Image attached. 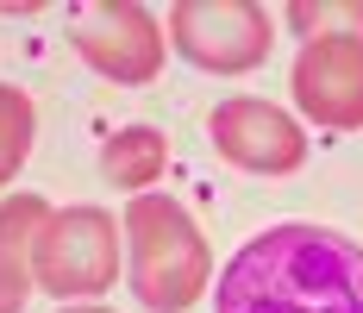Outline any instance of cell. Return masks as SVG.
Here are the masks:
<instances>
[{
	"label": "cell",
	"mask_w": 363,
	"mask_h": 313,
	"mask_svg": "<svg viewBox=\"0 0 363 313\" xmlns=\"http://www.w3.org/2000/svg\"><path fill=\"white\" fill-rule=\"evenodd\" d=\"M213 313H363V244L282 219L232 251L213 276Z\"/></svg>",
	"instance_id": "obj_1"
},
{
	"label": "cell",
	"mask_w": 363,
	"mask_h": 313,
	"mask_svg": "<svg viewBox=\"0 0 363 313\" xmlns=\"http://www.w3.org/2000/svg\"><path fill=\"white\" fill-rule=\"evenodd\" d=\"M119 238H125V282H132L138 307L182 313L213 288V251L176 194H157V188L132 194Z\"/></svg>",
	"instance_id": "obj_2"
},
{
	"label": "cell",
	"mask_w": 363,
	"mask_h": 313,
	"mask_svg": "<svg viewBox=\"0 0 363 313\" xmlns=\"http://www.w3.org/2000/svg\"><path fill=\"white\" fill-rule=\"evenodd\" d=\"M125 282V238L107 207H50L32 251V288H44L63 307H88Z\"/></svg>",
	"instance_id": "obj_3"
},
{
	"label": "cell",
	"mask_w": 363,
	"mask_h": 313,
	"mask_svg": "<svg viewBox=\"0 0 363 313\" xmlns=\"http://www.w3.org/2000/svg\"><path fill=\"white\" fill-rule=\"evenodd\" d=\"M169 44L182 63L207 75H251L269 44L276 26L257 0H176L169 6Z\"/></svg>",
	"instance_id": "obj_4"
},
{
	"label": "cell",
	"mask_w": 363,
	"mask_h": 313,
	"mask_svg": "<svg viewBox=\"0 0 363 313\" xmlns=\"http://www.w3.org/2000/svg\"><path fill=\"white\" fill-rule=\"evenodd\" d=\"M69 44L94 75H107L119 88H145L163 75V26L138 0H88L69 13Z\"/></svg>",
	"instance_id": "obj_5"
},
{
	"label": "cell",
	"mask_w": 363,
	"mask_h": 313,
	"mask_svg": "<svg viewBox=\"0 0 363 313\" xmlns=\"http://www.w3.org/2000/svg\"><path fill=\"white\" fill-rule=\"evenodd\" d=\"M289 94L307 126L326 132H363V32L307 38L294 50Z\"/></svg>",
	"instance_id": "obj_6"
},
{
	"label": "cell",
	"mask_w": 363,
	"mask_h": 313,
	"mask_svg": "<svg viewBox=\"0 0 363 313\" xmlns=\"http://www.w3.org/2000/svg\"><path fill=\"white\" fill-rule=\"evenodd\" d=\"M207 138L213 150L245 175H294L307 163V132L294 126L276 101L257 94H232L207 113Z\"/></svg>",
	"instance_id": "obj_7"
},
{
	"label": "cell",
	"mask_w": 363,
	"mask_h": 313,
	"mask_svg": "<svg viewBox=\"0 0 363 313\" xmlns=\"http://www.w3.org/2000/svg\"><path fill=\"white\" fill-rule=\"evenodd\" d=\"M50 219L44 194H6L0 201V313H19L32 295V251Z\"/></svg>",
	"instance_id": "obj_8"
},
{
	"label": "cell",
	"mask_w": 363,
	"mask_h": 313,
	"mask_svg": "<svg viewBox=\"0 0 363 313\" xmlns=\"http://www.w3.org/2000/svg\"><path fill=\"white\" fill-rule=\"evenodd\" d=\"M163 163H169V144H163L157 126H125V132H113L101 144V175L113 188H125V194H150Z\"/></svg>",
	"instance_id": "obj_9"
},
{
	"label": "cell",
	"mask_w": 363,
	"mask_h": 313,
	"mask_svg": "<svg viewBox=\"0 0 363 313\" xmlns=\"http://www.w3.org/2000/svg\"><path fill=\"white\" fill-rule=\"evenodd\" d=\"M32 144H38V106H32V94L13 88V82H0V188L26 170Z\"/></svg>",
	"instance_id": "obj_10"
},
{
	"label": "cell",
	"mask_w": 363,
	"mask_h": 313,
	"mask_svg": "<svg viewBox=\"0 0 363 313\" xmlns=\"http://www.w3.org/2000/svg\"><path fill=\"white\" fill-rule=\"evenodd\" d=\"M289 26L307 38H332V32H363V0H294Z\"/></svg>",
	"instance_id": "obj_11"
},
{
	"label": "cell",
	"mask_w": 363,
	"mask_h": 313,
	"mask_svg": "<svg viewBox=\"0 0 363 313\" xmlns=\"http://www.w3.org/2000/svg\"><path fill=\"white\" fill-rule=\"evenodd\" d=\"M57 313H113V307H57Z\"/></svg>",
	"instance_id": "obj_12"
}]
</instances>
